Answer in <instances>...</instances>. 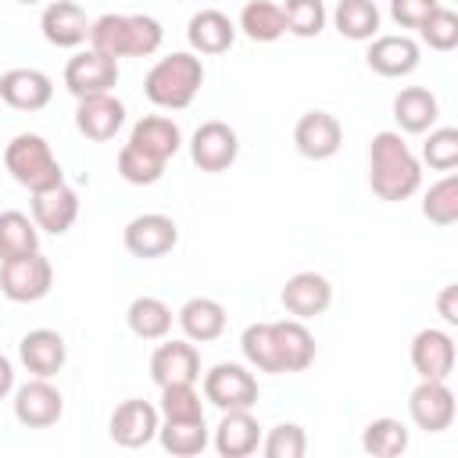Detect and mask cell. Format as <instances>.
Returning <instances> with one entry per match:
<instances>
[{
	"label": "cell",
	"mask_w": 458,
	"mask_h": 458,
	"mask_svg": "<svg viewBox=\"0 0 458 458\" xmlns=\"http://www.w3.org/2000/svg\"><path fill=\"white\" fill-rule=\"evenodd\" d=\"M64 86L75 100L82 97H97V93H111L118 86V61L100 54V50H79L68 57L64 64Z\"/></svg>",
	"instance_id": "cell-7"
},
{
	"label": "cell",
	"mask_w": 458,
	"mask_h": 458,
	"mask_svg": "<svg viewBox=\"0 0 458 458\" xmlns=\"http://www.w3.org/2000/svg\"><path fill=\"white\" fill-rule=\"evenodd\" d=\"M408 426L401 419H372L365 429H361V447L372 454V458H397L408 451Z\"/></svg>",
	"instance_id": "cell-34"
},
{
	"label": "cell",
	"mask_w": 458,
	"mask_h": 458,
	"mask_svg": "<svg viewBox=\"0 0 458 458\" xmlns=\"http://www.w3.org/2000/svg\"><path fill=\"white\" fill-rule=\"evenodd\" d=\"M422 215L433 225H454L458 222V175L447 172L440 182H433L422 197Z\"/></svg>",
	"instance_id": "cell-35"
},
{
	"label": "cell",
	"mask_w": 458,
	"mask_h": 458,
	"mask_svg": "<svg viewBox=\"0 0 458 458\" xmlns=\"http://www.w3.org/2000/svg\"><path fill=\"white\" fill-rule=\"evenodd\" d=\"M204 401L215 404L218 411H233V408H254L258 401V379L254 372H247L236 361H218L204 372Z\"/></svg>",
	"instance_id": "cell-6"
},
{
	"label": "cell",
	"mask_w": 458,
	"mask_h": 458,
	"mask_svg": "<svg viewBox=\"0 0 458 458\" xmlns=\"http://www.w3.org/2000/svg\"><path fill=\"white\" fill-rule=\"evenodd\" d=\"M437 311L444 315L447 326H458V283H447L437 297Z\"/></svg>",
	"instance_id": "cell-44"
},
{
	"label": "cell",
	"mask_w": 458,
	"mask_h": 458,
	"mask_svg": "<svg viewBox=\"0 0 458 458\" xmlns=\"http://www.w3.org/2000/svg\"><path fill=\"white\" fill-rule=\"evenodd\" d=\"M240 154V136L229 122H200L197 132L190 136V157L200 172H225Z\"/></svg>",
	"instance_id": "cell-11"
},
{
	"label": "cell",
	"mask_w": 458,
	"mask_h": 458,
	"mask_svg": "<svg viewBox=\"0 0 458 458\" xmlns=\"http://www.w3.org/2000/svg\"><path fill=\"white\" fill-rule=\"evenodd\" d=\"M54 97V82L39 68H11L0 75V100L14 111H43Z\"/></svg>",
	"instance_id": "cell-21"
},
{
	"label": "cell",
	"mask_w": 458,
	"mask_h": 458,
	"mask_svg": "<svg viewBox=\"0 0 458 458\" xmlns=\"http://www.w3.org/2000/svg\"><path fill=\"white\" fill-rule=\"evenodd\" d=\"M272 326V351H276V372H304L315 361V336L301 318H279Z\"/></svg>",
	"instance_id": "cell-19"
},
{
	"label": "cell",
	"mask_w": 458,
	"mask_h": 458,
	"mask_svg": "<svg viewBox=\"0 0 458 458\" xmlns=\"http://www.w3.org/2000/svg\"><path fill=\"white\" fill-rule=\"evenodd\" d=\"M211 444H215V451L222 458H247V454H254L261 447V426L250 415V408L222 411V422H218Z\"/></svg>",
	"instance_id": "cell-24"
},
{
	"label": "cell",
	"mask_w": 458,
	"mask_h": 458,
	"mask_svg": "<svg viewBox=\"0 0 458 458\" xmlns=\"http://www.w3.org/2000/svg\"><path fill=\"white\" fill-rule=\"evenodd\" d=\"M118 175L125 182H132V186H154L165 175V161H157V157L136 150L132 143H125L118 150Z\"/></svg>",
	"instance_id": "cell-37"
},
{
	"label": "cell",
	"mask_w": 458,
	"mask_h": 458,
	"mask_svg": "<svg viewBox=\"0 0 458 458\" xmlns=\"http://www.w3.org/2000/svg\"><path fill=\"white\" fill-rule=\"evenodd\" d=\"M304 451H308V433L297 422H279L261 437L265 458H304Z\"/></svg>",
	"instance_id": "cell-38"
},
{
	"label": "cell",
	"mask_w": 458,
	"mask_h": 458,
	"mask_svg": "<svg viewBox=\"0 0 458 458\" xmlns=\"http://www.w3.org/2000/svg\"><path fill=\"white\" fill-rule=\"evenodd\" d=\"M161 419H204V401L193 390V383H172L161 386Z\"/></svg>",
	"instance_id": "cell-41"
},
{
	"label": "cell",
	"mask_w": 458,
	"mask_h": 458,
	"mask_svg": "<svg viewBox=\"0 0 458 458\" xmlns=\"http://www.w3.org/2000/svg\"><path fill=\"white\" fill-rule=\"evenodd\" d=\"M333 25L344 39L365 43V39L379 36V7L372 0H340L333 7Z\"/></svg>",
	"instance_id": "cell-31"
},
{
	"label": "cell",
	"mask_w": 458,
	"mask_h": 458,
	"mask_svg": "<svg viewBox=\"0 0 458 458\" xmlns=\"http://www.w3.org/2000/svg\"><path fill=\"white\" fill-rule=\"evenodd\" d=\"M157 426L161 411L143 397H129L111 411V440L118 447H147L157 437Z\"/></svg>",
	"instance_id": "cell-13"
},
{
	"label": "cell",
	"mask_w": 458,
	"mask_h": 458,
	"mask_svg": "<svg viewBox=\"0 0 458 458\" xmlns=\"http://www.w3.org/2000/svg\"><path fill=\"white\" fill-rule=\"evenodd\" d=\"M18 358H21V365H25L32 376L50 379V376H57V372L64 369V361H68V344H64V336H61L57 329H29V333L21 336V344H18Z\"/></svg>",
	"instance_id": "cell-23"
},
{
	"label": "cell",
	"mask_w": 458,
	"mask_h": 458,
	"mask_svg": "<svg viewBox=\"0 0 458 458\" xmlns=\"http://www.w3.org/2000/svg\"><path fill=\"white\" fill-rule=\"evenodd\" d=\"M240 351H243L247 365H254L258 372H276V351H272V326L268 322H250L240 333Z\"/></svg>",
	"instance_id": "cell-39"
},
{
	"label": "cell",
	"mask_w": 458,
	"mask_h": 458,
	"mask_svg": "<svg viewBox=\"0 0 458 458\" xmlns=\"http://www.w3.org/2000/svg\"><path fill=\"white\" fill-rule=\"evenodd\" d=\"M365 64L383 79H401L419 68V43L411 36H372L365 50Z\"/></svg>",
	"instance_id": "cell-22"
},
{
	"label": "cell",
	"mask_w": 458,
	"mask_h": 458,
	"mask_svg": "<svg viewBox=\"0 0 458 458\" xmlns=\"http://www.w3.org/2000/svg\"><path fill=\"white\" fill-rule=\"evenodd\" d=\"M122 243L132 258L154 261V258H165L179 243V225H175V218H168L161 211H147V215H136L125 222Z\"/></svg>",
	"instance_id": "cell-8"
},
{
	"label": "cell",
	"mask_w": 458,
	"mask_h": 458,
	"mask_svg": "<svg viewBox=\"0 0 458 458\" xmlns=\"http://www.w3.org/2000/svg\"><path fill=\"white\" fill-rule=\"evenodd\" d=\"M157 440L175 458H193V454H200L211 444L204 419H165L157 426Z\"/></svg>",
	"instance_id": "cell-30"
},
{
	"label": "cell",
	"mask_w": 458,
	"mask_h": 458,
	"mask_svg": "<svg viewBox=\"0 0 458 458\" xmlns=\"http://www.w3.org/2000/svg\"><path fill=\"white\" fill-rule=\"evenodd\" d=\"M236 29H240L247 39H254V43H276V39L286 32L283 7L272 4V0H250V4H243Z\"/></svg>",
	"instance_id": "cell-32"
},
{
	"label": "cell",
	"mask_w": 458,
	"mask_h": 458,
	"mask_svg": "<svg viewBox=\"0 0 458 458\" xmlns=\"http://www.w3.org/2000/svg\"><path fill=\"white\" fill-rule=\"evenodd\" d=\"M175 318H179L182 336L193 340V344H211V340H218V336L225 333V322H229L225 308H222L215 297H190V301L179 308Z\"/></svg>",
	"instance_id": "cell-26"
},
{
	"label": "cell",
	"mask_w": 458,
	"mask_h": 458,
	"mask_svg": "<svg viewBox=\"0 0 458 458\" xmlns=\"http://www.w3.org/2000/svg\"><path fill=\"white\" fill-rule=\"evenodd\" d=\"M437 7H440V0H390V18L401 29H419Z\"/></svg>",
	"instance_id": "cell-43"
},
{
	"label": "cell",
	"mask_w": 458,
	"mask_h": 458,
	"mask_svg": "<svg viewBox=\"0 0 458 458\" xmlns=\"http://www.w3.org/2000/svg\"><path fill=\"white\" fill-rule=\"evenodd\" d=\"M39 250V225L21 211H0V261Z\"/></svg>",
	"instance_id": "cell-33"
},
{
	"label": "cell",
	"mask_w": 458,
	"mask_h": 458,
	"mask_svg": "<svg viewBox=\"0 0 458 458\" xmlns=\"http://www.w3.org/2000/svg\"><path fill=\"white\" fill-rule=\"evenodd\" d=\"M172 308L161 301V297H136L129 308H125V322H129V333L140 336V340H165L172 333Z\"/></svg>",
	"instance_id": "cell-29"
},
{
	"label": "cell",
	"mask_w": 458,
	"mask_h": 458,
	"mask_svg": "<svg viewBox=\"0 0 458 458\" xmlns=\"http://www.w3.org/2000/svg\"><path fill=\"white\" fill-rule=\"evenodd\" d=\"M18 4H39V0H18Z\"/></svg>",
	"instance_id": "cell-46"
},
{
	"label": "cell",
	"mask_w": 458,
	"mask_h": 458,
	"mask_svg": "<svg viewBox=\"0 0 458 458\" xmlns=\"http://www.w3.org/2000/svg\"><path fill=\"white\" fill-rule=\"evenodd\" d=\"M79 218V193L68 182L47 186L32 193V222L50 233V236H64Z\"/></svg>",
	"instance_id": "cell-18"
},
{
	"label": "cell",
	"mask_w": 458,
	"mask_h": 458,
	"mask_svg": "<svg viewBox=\"0 0 458 458\" xmlns=\"http://www.w3.org/2000/svg\"><path fill=\"white\" fill-rule=\"evenodd\" d=\"M279 301H283L286 315H293V318L304 322V318H315V315L329 311V304H333V286H329V279L318 276V272H297V276L286 279Z\"/></svg>",
	"instance_id": "cell-20"
},
{
	"label": "cell",
	"mask_w": 458,
	"mask_h": 458,
	"mask_svg": "<svg viewBox=\"0 0 458 458\" xmlns=\"http://www.w3.org/2000/svg\"><path fill=\"white\" fill-rule=\"evenodd\" d=\"M11 390H14V365H11V358L0 354V401H4Z\"/></svg>",
	"instance_id": "cell-45"
},
{
	"label": "cell",
	"mask_w": 458,
	"mask_h": 458,
	"mask_svg": "<svg viewBox=\"0 0 458 458\" xmlns=\"http://www.w3.org/2000/svg\"><path fill=\"white\" fill-rule=\"evenodd\" d=\"M61 415H64V397L50 379L32 376L14 390V419L25 429H50L57 426Z\"/></svg>",
	"instance_id": "cell-9"
},
{
	"label": "cell",
	"mask_w": 458,
	"mask_h": 458,
	"mask_svg": "<svg viewBox=\"0 0 458 458\" xmlns=\"http://www.w3.org/2000/svg\"><path fill=\"white\" fill-rule=\"evenodd\" d=\"M4 165H7L11 179L18 186H25L29 193L64 182V168H61V161L54 157L50 143L39 132H18L4 147Z\"/></svg>",
	"instance_id": "cell-4"
},
{
	"label": "cell",
	"mask_w": 458,
	"mask_h": 458,
	"mask_svg": "<svg viewBox=\"0 0 458 458\" xmlns=\"http://www.w3.org/2000/svg\"><path fill=\"white\" fill-rule=\"evenodd\" d=\"M369 186L379 200H408L422 186V165L411 154V147L401 140V132L383 129L369 143Z\"/></svg>",
	"instance_id": "cell-1"
},
{
	"label": "cell",
	"mask_w": 458,
	"mask_h": 458,
	"mask_svg": "<svg viewBox=\"0 0 458 458\" xmlns=\"http://www.w3.org/2000/svg\"><path fill=\"white\" fill-rule=\"evenodd\" d=\"M419 36H422V43H426L429 50H440V54L454 50V47H458V14L440 4V7L419 25Z\"/></svg>",
	"instance_id": "cell-40"
},
{
	"label": "cell",
	"mask_w": 458,
	"mask_h": 458,
	"mask_svg": "<svg viewBox=\"0 0 458 458\" xmlns=\"http://www.w3.org/2000/svg\"><path fill=\"white\" fill-rule=\"evenodd\" d=\"M437 118H440V104L426 86H404L394 97V122L401 132L422 136L437 125Z\"/></svg>",
	"instance_id": "cell-27"
},
{
	"label": "cell",
	"mask_w": 458,
	"mask_h": 458,
	"mask_svg": "<svg viewBox=\"0 0 458 458\" xmlns=\"http://www.w3.org/2000/svg\"><path fill=\"white\" fill-rule=\"evenodd\" d=\"M340 143H344V125H340V118L329 114V111H308V114H301L297 125H293V147H297L304 157H311V161L333 157V154L340 150Z\"/></svg>",
	"instance_id": "cell-15"
},
{
	"label": "cell",
	"mask_w": 458,
	"mask_h": 458,
	"mask_svg": "<svg viewBox=\"0 0 458 458\" xmlns=\"http://www.w3.org/2000/svg\"><path fill=\"white\" fill-rule=\"evenodd\" d=\"M50 286H54V265L39 250L0 261V293L7 301L32 304V301H43L50 293Z\"/></svg>",
	"instance_id": "cell-5"
},
{
	"label": "cell",
	"mask_w": 458,
	"mask_h": 458,
	"mask_svg": "<svg viewBox=\"0 0 458 458\" xmlns=\"http://www.w3.org/2000/svg\"><path fill=\"white\" fill-rule=\"evenodd\" d=\"M454 390L447 379H419V386L408 394V415L426 433H444L454 422Z\"/></svg>",
	"instance_id": "cell-10"
},
{
	"label": "cell",
	"mask_w": 458,
	"mask_h": 458,
	"mask_svg": "<svg viewBox=\"0 0 458 458\" xmlns=\"http://www.w3.org/2000/svg\"><path fill=\"white\" fill-rule=\"evenodd\" d=\"M150 379L157 386L197 383L200 379V351L193 340H165L150 354Z\"/></svg>",
	"instance_id": "cell-16"
},
{
	"label": "cell",
	"mask_w": 458,
	"mask_h": 458,
	"mask_svg": "<svg viewBox=\"0 0 458 458\" xmlns=\"http://www.w3.org/2000/svg\"><path fill=\"white\" fill-rule=\"evenodd\" d=\"M125 125V104L114 93H97V97H82L75 107V129L93 140V143H107L118 136V129Z\"/></svg>",
	"instance_id": "cell-17"
},
{
	"label": "cell",
	"mask_w": 458,
	"mask_h": 458,
	"mask_svg": "<svg viewBox=\"0 0 458 458\" xmlns=\"http://www.w3.org/2000/svg\"><path fill=\"white\" fill-rule=\"evenodd\" d=\"M89 18L86 11L75 4V0H50L39 14V29H43V39L57 50H75L89 39Z\"/></svg>",
	"instance_id": "cell-12"
},
{
	"label": "cell",
	"mask_w": 458,
	"mask_h": 458,
	"mask_svg": "<svg viewBox=\"0 0 458 458\" xmlns=\"http://www.w3.org/2000/svg\"><path fill=\"white\" fill-rule=\"evenodd\" d=\"M186 39H190L193 54H208V57H215V54H225V50L233 47V39H236V25H233L229 14H222V11H215V7H204V11H197V14L190 18V25H186Z\"/></svg>",
	"instance_id": "cell-25"
},
{
	"label": "cell",
	"mask_w": 458,
	"mask_h": 458,
	"mask_svg": "<svg viewBox=\"0 0 458 458\" xmlns=\"http://www.w3.org/2000/svg\"><path fill=\"white\" fill-rule=\"evenodd\" d=\"M204 86V64L197 54L190 50H175L168 57H161L147 79H143V93L154 107L161 111H182L193 104V97Z\"/></svg>",
	"instance_id": "cell-3"
},
{
	"label": "cell",
	"mask_w": 458,
	"mask_h": 458,
	"mask_svg": "<svg viewBox=\"0 0 458 458\" xmlns=\"http://www.w3.org/2000/svg\"><path fill=\"white\" fill-rule=\"evenodd\" d=\"M422 161L437 172H451L458 165V129H451V125L429 129V136L422 143Z\"/></svg>",
	"instance_id": "cell-42"
},
{
	"label": "cell",
	"mask_w": 458,
	"mask_h": 458,
	"mask_svg": "<svg viewBox=\"0 0 458 458\" xmlns=\"http://www.w3.org/2000/svg\"><path fill=\"white\" fill-rule=\"evenodd\" d=\"M411 369L419 372V379H447L454 372V336L447 329H419L411 336Z\"/></svg>",
	"instance_id": "cell-14"
},
{
	"label": "cell",
	"mask_w": 458,
	"mask_h": 458,
	"mask_svg": "<svg viewBox=\"0 0 458 458\" xmlns=\"http://www.w3.org/2000/svg\"><path fill=\"white\" fill-rule=\"evenodd\" d=\"M326 4L322 0H286L283 4V21H286V32L301 36V39H311L326 29Z\"/></svg>",
	"instance_id": "cell-36"
},
{
	"label": "cell",
	"mask_w": 458,
	"mask_h": 458,
	"mask_svg": "<svg viewBox=\"0 0 458 458\" xmlns=\"http://www.w3.org/2000/svg\"><path fill=\"white\" fill-rule=\"evenodd\" d=\"M165 39V29L150 14H100L89 25V47L107 57H150Z\"/></svg>",
	"instance_id": "cell-2"
},
{
	"label": "cell",
	"mask_w": 458,
	"mask_h": 458,
	"mask_svg": "<svg viewBox=\"0 0 458 458\" xmlns=\"http://www.w3.org/2000/svg\"><path fill=\"white\" fill-rule=\"evenodd\" d=\"M129 143L136 150H143V154H150V157L168 165V157H175V150L182 147V132L168 114H147V118H140L132 125Z\"/></svg>",
	"instance_id": "cell-28"
}]
</instances>
